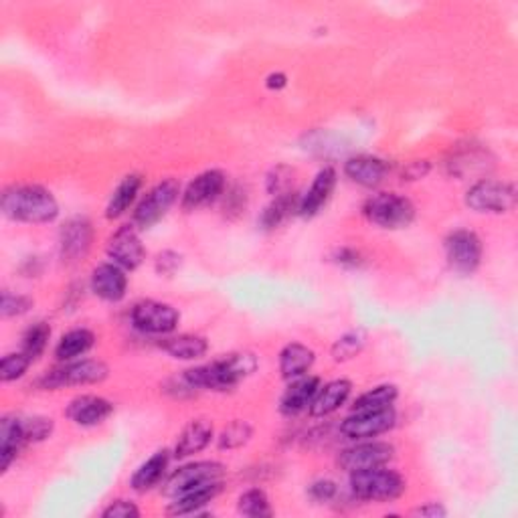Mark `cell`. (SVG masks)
<instances>
[{
	"instance_id": "cell-1",
	"label": "cell",
	"mask_w": 518,
	"mask_h": 518,
	"mask_svg": "<svg viewBox=\"0 0 518 518\" xmlns=\"http://www.w3.org/2000/svg\"><path fill=\"white\" fill-rule=\"evenodd\" d=\"M257 368V358L249 353H233L223 358L212 360L209 365L194 367L182 373L194 393L197 391H229L237 387L245 377L252 375Z\"/></svg>"
},
{
	"instance_id": "cell-2",
	"label": "cell",
	"mask_w": 518,
	"mask_h": 518,
	"mask_svg": "<svg viewBox=\"0 0 518 518\" xmlns=\"http://www.w3.org/2000/svg\"><path fill=\"white\" fill-rule=\"evenodd\" d=\"M0 207L8 219L35 225L51 223L59 215L57 199L41 184H15L5 191Z\"/></svg>"
},
{
	"instance_id": "cell-3",
	"label": "cell",
	"mask_w": 518,
	"mask_h": 518,
	"mask_svg": "<svg viewBox=\"0 0 518 518\" xmlns=\"http://www.w3.org/2000/svg\"><path fill=\"white\" fill-rule=\"evenodd\" d=\"M350 490L358 501L388 502L405 492V480L395 470L371 468L350 474Z\"/></svg>"
},
{
	"instance_id": "cell-4",
	"label": "cell",
	"mask_w": 518,
	"mask_h": 518,
	"mask_svg": "<svg viewBox=\"0 0 518 518\" xmlns=\"http://www.w3.org/2000/svg\"><path fill=\"white\" fill-rule=\"evenodd\" d=\"M365 217L383 229H405L413 223V202L397 192H378L365 202Z\"/></svg>"
},
{
	"instance_id": "cell-5",
	"label": "cell",
	"mask_w": 518,
	"mask_h": 518,
	"mask_svg": "<svg viewBox=\"0 0 518 518\" xmlns=\"http://www.w3.org/2000/svg\"><path fill=\"white\" fill-rule=\"evenodd\" d=\"M109 375V368L104 360L83 358L76 363L63 365L59 368H53L47 375L39 378V385L45 391H57L63 387H79V385H96L106 381Z\"/></svg>"
},
{
	"instance_id": "cell-6",
	"label": "cell",
	"mask_w": 518,
	"mask_h": 518,
	"mask_svg": "<svg viewBox=\"0 0 518 518\" xmlns=\"http://www.w3.org/2000/svg\"><path fill=\"white\" fill-rule=\"evenodd\" d=\"M223 476H225V466L219 464V461H192V464L179 468L169 480H166L162 494L177 498L184 492H191V490L212 484H223Z\"/></svg>"
},
{
	"instance_id": "cell-7",
	"label": "cell",
	"mask_w": 518,
	"mask_h": 518,
	"mask_svg": "<svg viewBox=\"0 0 518 518\" xmlns=\"http://www.w3.org/2000/svg\"><path fill=\"white\" fill-rule=\"evenodd\" d=\"M466 205L476 212H508L516 205V189L511 182L482 179L466 192Z\"/></svg>"
},
{
	"instance_id": "cell-8",
	"label": "cell",
	"mask_w": 518,
	"mask_h": 518,
	"mask_svg": "<svg viewBox=\"0 0 518 518\" xmlns=\"http://www.w3.org/2000/svg\"><path fill=\"white\" fill-rule=\"evenodd\" d=\"M446 257L453 272L470 275L482 262V242L468 229H456L446 237Z\"/></svg>"
},
{
	"instance_id": "cell-9",
	"label": "cell",
	"mask_w": 518,
	"mask_h": 518,
	"mask_svg": "<svg viewBox=\"0 0 518 518\" xmlns=\"http://www.w3.org/2000/svg\"><path fill=\"white\" fill-rule=\"evenodd\" d=\"M181 194V184L174 179H166L156 184V187L140 201V205L134 211V225L140 229H150L152 225L169 212V209L177 202Z\"/></svg>"
},
{
	"instance_id": "cell-10",
	"label": "cell",
	"mask_w": 518,
	"mask_h": 518,
	"mask_svg": "<svg viewBox=\"0 0 518 518\" xmlns=\"http://www.w3.org/2000/svg\"><path fill=\"white\" fill-rule=\"evenodd\" d=\"M395 409L385 407V409H371V411H355L340 425L342 436L348 440H371L393 430L395 425Z\"/></svg>"
},
{
	"instance_id": "cell-11",
	"label": "cell",
	"mask_w": 518,
	"mask_h": 518,
	"mask_svg": "<svg viewBox=\"0 0 518 518\" xmlns=\"http://www.w3.org/2000/svg\"><path fill=\"white\" fill-rule=\"evenodd\" d=\"M179 312L156 300L138 302L132 310L134 326L144 335H171L179 326Z\"/></svg>"
},
{
	"instance_id": "cell-12",
	"label": "cell",
	"mask_w": 518,
	"mask_h": 518,
	"mask_svg": "<svg viewBox=\"0 0 518 518\" xmlns=\"http://www.w3.org/2000/svg\"><path fill=\"white\" fill-rule=\"evenodd\" d=\"M395 456V448L387 441H363L353 448H347L338 456V466L353 474L360 470H371L387 466Z\"/></svg>"
},
{
	"instance_id": "cell-13",
	"label": "cell",
	"mask_w": 518,
	"mask_h": 518,
	"mask_svg": "<svg viewBox=\"0 0 518 518\" xmlns=\"http://www.w3.org/2000/svg\"><path fill=\"white\" fill-rule=\"evenodd\" d=\"M94 242V227L86 217H71L59 231L61 257L67 264H79L89 254Z\"/></svg>"
},
{
	"instance_id": "cell-14",
	"label": "cell",
	"mask_w": 518,
	"mask_h": 518,
	"mask_svg": "<svg viewBox=\"0 0 518 518\" xmlns=\"http://www.w3.org/2000/svg\"><path fill=\"white\" fill-rule=\"evenodd\" d=\"M106 252L114 264H118L119 267H124V270H130V272L136 270V267H140L146 257V249L132 225L119 227L116 233L109 237Z\"/></svg>"
},
{
	"instance_id": "cell-15",
	"label": "cell",
	"mask_w": 518,
	"mask_h": 518,
	"mask_svg": "<svg viewBox=\"0 0 518 518\" xmlns=\"http://www.w3.org/2000/svg\"><path fill=\"white\" fill-rule=\"evenodd\" d=\"M225 184H227L225 174L217 169L201 172L197 179L189 182L187 191H184L182 209L194 211V209L211 205L212 201H217L221 194H223Z\"/></svg>"
},
{
	"instance_id": "cell-16",
	"label": "cell",
	"mask_w": 518,
	"mask_h": 518,
	"mask_svg": "<svg viewBox=\"0 0 518 518\" xmlns=\"http://www.w3.org/2000/svg\"><path fill=\"white\" fill-rule=\"evenodd\" d=\"M128 277L118 264H101L91 274V290L106 302H119L126 295Z\"/></svg>"
},
{
	"instance_id": "cell-17",
	"label": "cell",
	"mask_w": 518,
	"mask_h": 518,
	"mask_svg": "<svg viewBox=\"0 0 518 518\" xmlns=\"http://www.w3.org/2000/svg\"><path fill=\"white\" fill-rule=\"evenodd\" d=\"M114 411V405L104 397L81 395L76 397L67 407V418L81 425V428H94V425L106 421Z\"/></svg>"
},
{
	"instance_id": "cell-18",
	"label": "cell",
	"mask_w": 518,
	"mask_h": 518,
	"mask_svg": "<svg viewBox=\"0 0 518 518\" xmlns=\"http://www.w3.org/2000/svg\"><path fill=\"white\" fill-rule=\"evenodd\" d=\"M320 387H322L320 377L304 375L300 378H295V381H292V385L285 388V393L280 401V411L292 418V415H300L302 411L310 409V405Z\"/></svg>"
},
{
	"instance_id": "cell-19",
	"label": "cell",
	"mask_w": 518,
	"mask_h": 518,
	"mask_svg": "<svg viewBox=\"0 0 518 518\" xmlns=\"http://www.w3.org/2000/svg\"><path fill=\"white\" fill-rule=\"evenodd\" d=\"M23 446H26L23 420L15 418V415H6L0 421V471L11 468Z\"/></svg>"
},
{
	"instance_id": "cell-20",
	"label": "cell",
	"mask_w": 518,
	"mask_h": 518,
	"mask_svg": "<svg viewBox=\"0 0 518 518\" xmlns=\"http://www.w3.org/2000/svg\"><path fill=\"white\" fill-rule=\"evenodd\" d=\"M350 391H353V383L347 378H337V381L320 387L310 405V415L312 418H326V415L338 411L347 403Z\"/></svg>"
},
{
	"instance_id": "cell-21",
	"label": "cell",
	"mask_w": 518,
	"mask_h": 518,
	"mask_svg": "<svg viewBox=\"0 0 518 518\" xmlns=\"http://www.w3.org/2000/svg\"><path fill=\"white\" fill-rule=\"evenodd\" d=\"M388 172V164L377 156H355V159L347 161L345 174L347 177L360 184V187L373 189L381 184Z\"/></svg>"
},
{
	"instance_id": "cell-22",
	"label": "cell",
	"mask_w": 518,
	"mask_h": 518,
	"mask_svg": "<svg viewBox=\"0 0 518 518\" xmlns=\"http://www.w3.org/2000/svg\"><path fill=\"white\" fill-rule=\"evenodd\" d=\"M335 187H337V171L330 169V166H326V169H322L316 174V179H314L312 187L302 197L298 215H302V217H314V215H316V212L328 202L330 194H332V191H335Z\"/></svg>"
},
{
	"instance_id": "cell-23",
	"label": "cell",
	"mask_w": 518,
	"mask_h": 518,
	"mask_svg": "<svg viewBox=\"0 0 518 518\" xmlns=\"http://www.w3.org/2000/svg\"><path fill=\"white\" fill-rule=\"evenodd\" d=\"M314 360H316V355L312 348L300 345V342H292L280 353V373L285 381L292 383L310 371Z\"/></svg>"
},
{
	"instance_id": "cell-24",
	"label": "cell",
	"mask_w": 518,
	"mask_h": 518,
	"mask_svg": "<svg viewBox=\"0 0 518 518\" xmlns=\"http://www.w3.org/2000/svg\"><path fill=\"white\" fill-rule=\"evenodd\" d=\"M212 440V425L205 420H194L191 421L187 428L182 430L181 438L177 441V448H174V458H189L205 450Z\"/></svg>"
},
{
	"instance_id": "cell-25",
	"label": "cell",
	"mask_w": 518,
	"mask_h": 518,
	"mask_svg": "<svg viewBox=\"0 0 518 518\" xmlns=\"http://www.w3.org/2000/svg\"><path fill=\"white\" fill-rule=\"evenodd\" d=\"M166 468H169V451H156L154 456L148 458L144 464L134 471L132 480H130V486H132L136 492H146V490H150L161 482Z\"/></svg>"
},
{
	"instance_id": "cell-26",
	"label": "cell",
	"mask_w": 518,
	"mask_h": 518,
	"mask_svg": "<svg viewBox=\"0 0 518 518\" xmlns=\"http://www.w3.org/2000/svg\"><path fill=\"white\" fill-rule=\"evenodd\" d=\"M223 484H212L205 488L191 490V492H184L181 496L174 498V502L169 506V514H197L202 506H207L211 501L221 494Z\"/></svg>"
},
{
	"instance_id": "cell-27",
	"label": "cell",
	"mask_w": 518,
	"mask_h": 518,
	"mask_svg": "<svg viewBox=\"0 0 518 518\" xmlns=\"http://www.w3.org/2000/svg\"><path fill=\"white\" fill-rule=\"evenodd\" d=\"M300 197L294 191L274 197L270 205L265 207L262 215V227L264 229H277L284 221H288L292 215L300 211Z\"/></svg>"
},
{
	"instance_id": "cell-28",
	"label": "cell",
	"mask_w": 518,
	"mask_h": 518,
	"mask_svg": "<svg viewBox=\"0 0 518 518\" xmlns=\"http://www.w3.org/2000/svg\"><path fill=\"white\" fill-rule=\"evenodd\" d=\"M161 348L164 353H169L172 358L181 360H197L207 355V340L197 335H181L172 337L161 342Z\"/></svg>"
},
{
	"instance_id": "cell-29",
	"label": "cell",
	"mask_w": 518,
	"mask_h": 518,
	"mask_svg": "<svg viewBox=\"0 0 518 518\" xmlns=\"http://www.w3.org/2000/svg\"><path fill=\"white\" fill-rule=\"evenodd\" d=\"M94 345H96V335L91 330L88 328L69 330L67 335L61 337L57 348H55V357L67 363V360L86 355Z\"/></svg>"
},
{
	"instance_id": "cell-30",
	"label": "cell",
	"mask_w": 518,
	"mask_h": 518,
	"mask_svg": "<svg viewBox=\"0 0 518 518\" xmlns=\"http://www.w3.org/2000/svg\"><path fill=\"white\" fill-rule=\"evenodd\" d=\"M140 187H142L140 174H128V177L118 184V189L112 192V199H109L106 207V217L118 219L119 215H124L128 207L134 202Z\"/></svg>"
},
{
	"instance_id": "cell-31",
	"label": "cell",
	"mask_w": 518,
	"mask_h": 518,
	"mask_svg": "<svg viewBox=\"0 0 518 518\" xmlns=\"http://www.w3.org/2000/svg\"><path fill=\"white\" fill-rule=\"evenodd\" d=\"M51 338V326L47 322H36L33 326L23 335V342H21V353L35 363L39 358L45 348H47V342Z\"/></svg>"
},
{
	"instance_id": "cell-32",
	"label": "cell",
	"mask_w": 518,
	"mask_h": 518,
	"mask_svg": "<svg viewBox=\"0 0 518 518\" xmlns=\"http://www.w3.org/2000/svg\"><path fill=\"white\" fill-rule=\"evenodd\" d=\"M399 391L395 385H378L371 391H367L358 397L353 405V411H371V409H385L395 403Z\"/></svg>"
},
{
	"instance_id": "cell-33",
	"label": "cell",
	"mask_w": 518,
	"mask_h": 518,
	"mask_svg": "<svg viewBox=\"0 0 518 518\" xmlns=\"http://www.w3.org/2000/svg\"><path fill=\"white\" fill-rule=\"evenodd\" d=\"M365 332L363 330H350L347 335H342L335 345H332V358L337 360V363H345V360L355 358L360 350L365 347Z\"/></svg>"
},
{
	"instance_id": "cell-34",
	"label": "cell",
	"mask_w": 518,
	"mask_h": 518,
	"mask_svg": "<svg viewBox=\"0 0 518 518\" xmlns=\"http://www.w3.org/2000/svg\"><path fill=\"white\" fill-rule=\"evenodd\" d=\"M237 511L242 513L243 516H252V518H262V516H272L274 514L270 501H267V494L259 488L247 490L245 494L239 496Z\"/></svg>"
},
{
	"instance_id": "cell-35",
	"label": "cell",
	"mask_w": 518,
	"mask_h": 518,
	"mask_svg": "<svg viewBox=\"0 0 518 518\" xmlns=\"http://www.w3.org/2000/svg\"><path fill=\"white\" fill-rule=\"evenodd\" d=\"M252 436H254L252 425L247 421H233L221 431V436L217 438V446L219 450H237L245 446V443L252 440Z\"/></svg>"
},
{
	"instance_id": "cell-36",
	"label": "cell",
	"mask_w": 518,
	"mask_h": 518,
	"mask_svg": "<svg viewBox=\"0 0 518 518\" xmlns=\"http://www.w3.org/2000/svg\"><path fill=\"white\" fill-rule=\"evenodd\" d=\"M292 184H294V169L285 164L275 166L272 169V172L267 174V181H265V187L267 192L274 194V197H280V194H285L292 191Z\"/></svg>"
},
{
	"instance_id": "cell-37",
	"label": "cell",
	"mask_w": 518,
	"mask_h": 518,
	"mask_svg": "<svg viewBox=\"0 0 518 518\" xmlns=\"http://www.w3.org/2000/svg\"><path fill=\"white\" fill-rule=\"evenodd\" d=\"M29 365H31V360L26 358L23 353L6 355L3 358V363H0V381L3 383L16 381V378H21L26 373Z\"/></svg>"
},
{
	"instance_id": "cell-38",
	"label": "cell",
	"mask_w": 518,
	"mask_h": 518,
	"mask_svg": "<svg viewBox=\"0 0 518 518\" xmlns=\"http://www.w3.org/2000/svg\"><path fill=\"white\" fill-rule=\"evenodd\" d=\"M31 306H33V300L26 298V295L3 292V300H0V316L3 318L21 316V314L29 312Z\"/></svg>"
},
{
	"instance_id": "cell-39",
	"label": "cell",
	"mask_w": 518,
	"mask_h": 518,
	"mask_svg": "<svg viewBox=\"0 0 518 518\" xmlns=\"http://www.w3.org/2000/svg\"><path fill=\"white\" fill-rule=\"evenodd\" d=\"M23 428H25L26 443L43 441V440H47L51 436L53 420H49V418H26V420H23Z\"/></svg>"
},
{
	"instance_id": "cell-40",
	"label": "cell",
	"mask_w": 518,
	"mask_h": 518,
	"mask_svg": "<svg viewBox=\"0 0 518 518\" xmlns=\"http://www.w3.org/2000/svg\"><path fill=\"white\" fill-rule=\"evenodd\" d=\"M101 516L104 518H138L140 516V511H138V506L130 501H114L104 513H101Z\"/></svg>"
},
{
	"instance_id": "cell-41",
	"label": "cell",
	"mask_w": 518,
	"mask_h": 518,
	"mask_svg": "<svg viewBox=\"0 0 518 518\" xmlns=\"http://www.w3.org/2000/svg\"><path fill=\"white\" fill-rule=\"evenodd\" d=\"M337 492H338V488L335 482H332V480H318V482H314L310 486V496L316 502H330L332 498L337 496Z\"/></svg>"
},
{
	"instance_id": "cell-42",
	"label": "cell",
	"mask_w": 518,
	"mask_h": 518,
	"mask_svg": "<svg viewBox=\"0 0 518 518\" xmlns=\"http://www.w3.org/2000/svg\"><path fill=\"white\" fill-rule=\"evenodd\" d=\"M181 267V255L174 252H162L156 259V272L162 275H172Z\"/></svg>"
},
{
	"instance_id": "cell-43",
	"label": "cell",
	"mask_w": 518,
	"mask_h": 518,
	"mask_svg": "<svg viewBox=\"0 0 518 518\" xmlns=\"http://www.w3.org/2000/svg\"><path fill=\"white\" fill-rule=\"evenodd\" d=\"M335 262L340 264V265H348V267H358L360 264H363V257H360L358 252H355V249H338L337 255H335Z\"/></svg>"
},
{
	"instance_id": "cell-44",
	"label": "cell",
	"mask_w": 518,
	"mask_h": 518,
	"mask_svg": "<svg viewBox=\"0 0 518 518\" xmlns=\"http://www.w3.org/2000/svg\"><path fill=\"white\" fill-rule=\"evenodd\" d=\"M245 192H242V189H233L227 194V201H225V209L227 212H242L245 209Z\"/></svg>"
},
{
	"instance_id": "cell-45",
	"label": "cell",
	"mask_w": 518,
	"mask_h": 518,
	"mask_svg": "<svg viewBox=\"0 0 518 518\" xmlns=\"http://www.w3.org/2000/svg\"><path fill=\"white\" fill-rule=\"evenodd\" d=\"M428 171H430L428 162H425V161H415V162H411L403 171V181H418V179L425 177V174H428Z\"/></svg>"
},
{
	"instance_id": "cell-46",
	"label": "cell",
	"mask_w": 518,
	"mask_h": 518,
	"mask_svg": "<svg viewBox=\"0 0 518 518\" xmlns=\"http://www.w3.org/2000/svg\"><path fill=\"white\" fill-rule=\"evenodd\" d=\"M413 516H430V518H441V516H446L448 511L443 508L441 504L438 502H430V504H425V506H420V508H415V511L411 513Z\"/></svg>"
},
{
	"instance_id": "cell-47",
	"label": "cell",
	"mask_w": 518,
	"mask_h": 518,
	"mask_svg": "<svg viewBox=\"0 0 518 518\" xmlns=\"http://www.w3.org/2000/svg\"><path fill=\"white\" fill-rule=\"evenodd\" d=\"M265 86L270 89H282L285 86V76H284V73H272V76L267 78Z\"/></svg>"
}]
</instances>
